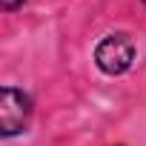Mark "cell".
Instances as JSON below:
<instances>
[{"mask_svg": "<svg viewBox=\"0 0 146 146\" xmlns=\"http://www.w3.org/2000/svg\"><path fill=\"white\" fill-rule=\"evenodd\" d=\"M135 40L123 32H115V35H106L98 46H95V63L103 75L115 78V75H123V72L132 69L135 63Z\"/></svg>", "mask_w": 146, "mask_h": 146, "instance_id": "6da1fadb", "label": "cell"}, {"mask_svg": "<svg viewBox=\"0 0 146 146\" xmlns=\"http://www.w3.org/2000/svg\"><path fill=\"white\" fill-rule=\"evenodd\" d=\"M32 98L17 89V86H3L0 89V137H15L29 129L32 120Z\"/></svg>", "mask_w": 146, "mask_h": 146, "instance_id": "7a4b0ae2", "label": "cell"}, {"mask_svg": "<svg viewBox=\"0 0 146 146\" xmlns=\"http://www.w3.org/2000/svg\"><path fill=\"white\" fill-rule=\"evenodd\" d=\"M23 3H26V0H0V9H3V12H17Z\"/></svg>", "mask_w": 146, "mask_h": 146, "instance_id": "3957f363", "label": "cell"}, {"mask_svg": "<svg viewBox=\"0 0 146 146\" xmlns=\"http://www.w3.org/2000/svg\"><path fill=\"white\" fill-rule=\"evenodd\" d=\"M143 6H146V0H143Z\"/></svg>", "mask_w": 146, "mask_h": 146, "instance_id": "277c9868", "label": "cell"}]
</instances>
